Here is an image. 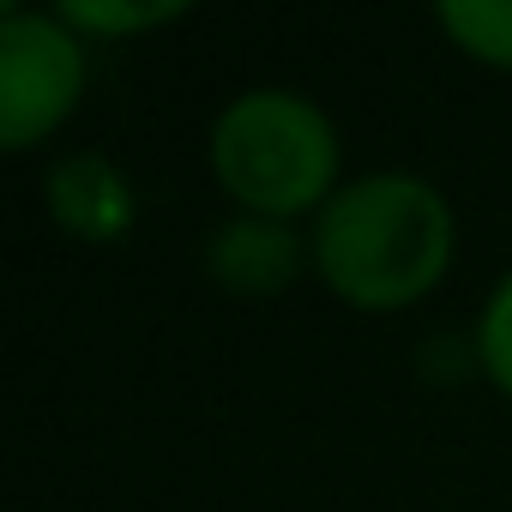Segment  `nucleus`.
I'll list each match as a JSON object with an SVG mask.
<instances>
[{"mask_svg":"<svg viewBox=\"0 0 512 512\" xmlns=\"http://www.w3.org/2000/svg\"><path fill=\"white\" fill-rule=\"evenodd\" d=\"M314 284L356 314L422 308L458 260V211L422 169H362L308 223Z\"/></svg>","mask_w":512,"mask_h":512,"instance_id":"f257e3e1","label":"nucleus"},{"mask_svg":"<svg viewBox=\"0 0 512 512\" xmlns=\"http://www.w3.org/2000/svg\"><path fill=\"white\" fill-rule=\"evenodd\" d=\"M205 163L229 211L302 229L350 181L332 109L296 85H241L205 127Z\"/></svg>","mask_w":512,"mask_h":512,"instance_id":"f03ea898","label":"nucleus"},{"mask_svg":"<svg viewBox=\"0 0 512 512\" xmlns=\"http://www.w3.org/2000/svg\"><path fill=\"white\" fill-rule=\"evenodd\" d=\"M91 43L55 7H0V145L13 157L49 145L85 103Z\"/></svg>","mask_w":512,"mask_h":512,"instance_id":"7ed1b4c3","label":"nucleus"},{"mask_svg":"<svg viewBox=\"0 0 512 512\" xmlns=\"http://www.w3.org/2000/svg\"><path fill=\"white\" fill-rule=\"evenodd\" d=\"M199 260H205V278L235 302H278L284 290L314 278L308 229L278 217H247V211H229L223 223H211Z\"/></svg>","mask_w":512,"mask_h":512,"instance_id":"20e7f679","label":"nucleus"},{"mask_svg":"<svg viewBox=\"0 0 512 512\" xmlns=\"http://www.w3.org/2000/svg\"><path fill=\"white\" fill-rule=\"evenodd\" d=\"M43 211L55 229H67L73 241L91 247H115L139 229L145 199L133 187V175L109 157V151H61L43 169Z\"/></svg>","mask_w":512,"mask_h":512,"instance_id":"39448f33","label":"nucleus"},{"mask_svg":"<svg viewBox=\"0 0 512 512\" xmlns=\"http://www.w3.org/2000/svg\"><path fill=\"white\" fill-rule=\"evenodd\" d=\"M434 25L464 61L512 73V0H446Z\"/></svg>","mask_w":512,"mask_h":512,"instance_id":"423d86ee","label":"nucleus"},{"mask_svg":"<svg viewBox=\"0 0 512 512\" xmlns=\"http://www.w3.org/2000/svg\"><path fill=\"white\" fill-rule=\"evenodd\" d=\"M91 49L103 43H127V37H151L163 25H181L187 7L181 0H61L55 7Z\"/></svg>","mask_w":512,"mask_h":512,"instance_id":"0eeeda50","label":"nucleus"},{"mask_svg":"<svg viewBox=\"0 0 512 512\" xmlns=\"http://www.w3.org/2000/svg\"><path fill=\"white\" fill-rule=\"evenodd\" d=\"M470 362H476V374L512 404V266L488 284V296H482V308H476Z\"/></svg>","mask_w":512,"mask_h":512,"instance_id":"6e6552de","label":"nucleus"}]
</instances>
